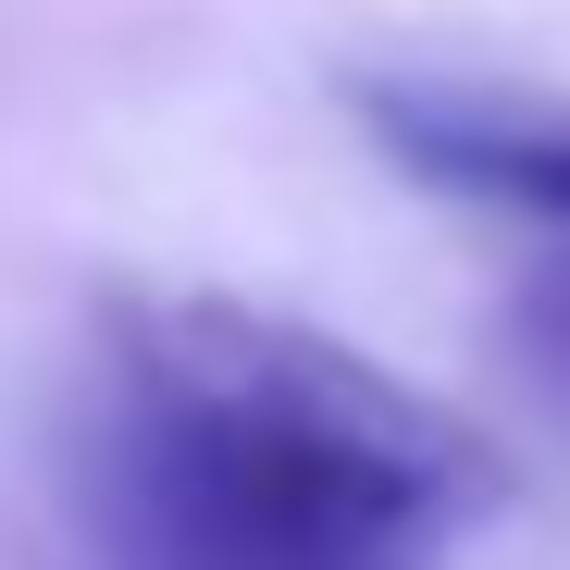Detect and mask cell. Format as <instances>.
Listing matches in <instances>:
<instances>
[{
  "label": "cell",
  "instance_id": "1",
  "mask_svg": "<svg viewBox=\"0 0 570 570\" xmlns=\"http://www.w3.org/2000/svg\"><path fill=\"white\" fill-rule=\"evenodd\" d=\"M62 497L87 570H422L509 459L285 311L112 298Z\"/></svg>",
  "mask_w": 570,
  "mask_h": 570
},
{
  "label": "cell",
  "instance_id": "2",
  "mask_svg": "<svg viewBox=\"0 0 570 570\" xmlns=\"http://www.w3.org/2000/svg\"><path fill=\"white\" fill-rule=\"evenodd\" d=\"M347 112L397 174L446 186L471 212L570 236V100H546V87H471V75H360Z\"/></svg>",
  "mask_w": 570,
  "mask_h": 570
}]
</instances>
